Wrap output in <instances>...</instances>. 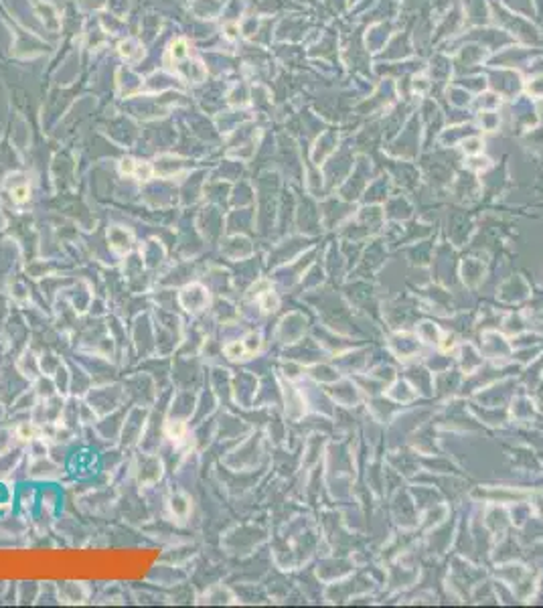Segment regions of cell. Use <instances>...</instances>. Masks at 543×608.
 I'll list each match as a JSON object with an SVG mask.
<instances>
[{
  "instance_id": "6da1fadb",
  "label": "cell",
  "mask_w": 543,
  "mask_h": 608,
  "mask_svg": "<svg viewBox=\"0 0 543 608\" xmlns=\"http://www.w3.org/2000/svg\"><path fill=\"white\" fill-rule=\"evenodd\" d=\"M189 57H191L189 43H187L185 39H179V41H175V43L170 45V49H168L164 61H166V65H168V67L175 71V73L183 75V77L189 79V81L199 83V81L205 79L207 69L203 67L201 61H195V63L189 65Z\"/></svg>"
},
{
  "instance_id": "7a4b0ae2",
  "label": "cell",
  "mask_w": 543,
  "mask_h": 608,
  "mask_svg": "<svg viewBox=\"0 0 543 608\" xmlns=\"http://www.w3.org/2000/svg\"><path fill=\"white\" fill-rule=\"evenodd\" d=\"M181 304L189 312H199L207 306V290L199 284H191L181 294Z\"/></svg>"
},
{
  "instance_id": "3957f363",
  "label": "cell",
  "mask_w": 543,
  "mask_h": 608,
  "mask_svg": "<svg viewBox=\"0 0 543 608\" xmlns=\"http://www.w3.org/2000/svg\"><path fill=\"white\" fill-rule=\"evenodd\" d=\"M107 240H110L112 248L118 253H128L130 248H132V235H130L126 229H122V227L110 229V233H107Z\"/></svg>"
},
{
  "instance_id": "277c9868",
  "label": "cell",
  "mask_w": 543,
  "mask_h": 608,
  "mask_svg": "<svg viewBox=\"0 0 543 608\" xmlns=\"http://www.w3.org/2000/svg\"><path fill=\"white\" fill-rule=\"evenodd\" d=\"M187 434V424L183 420H168L164 424V436L170 440H183Z\"/></svg>"
},
{
  "instance_id": "5b68a950",
  "label": "cell",
  "mask_w": 543,
  "mask_h": 608,
  "mask_svg": "<svg viewBox=\"0 0 543 608\" xmlns=\"http://www.w3.org/2000/svg\"><path fill=\"white\" fill-rule=\"evenodd\" d=\"M170 509H172V513H175L177 517H187V513H189V509H191V503H189L187 497L175 495V497L170 499Z\"/></svg>"
},
{
  "instance_id": "8992f818",
  "label": "cell",
  "mask_w": 543,
  "mask_h": 608,
  "mask_svg": "<svg viewBox=\"0 0 543 608\" xmlns=\"http://www.w3.org/2000/svg\"><path fill=\"white\" fill-rule=\"evenodd\" d=\"M152 175H154V168H152V164H148V162H136L134 175H132L134 179H138V181H150Z\"/></svg>"
},
{
  "instance_id": "52a82bcc",
  "label": "cell",
  "mask_w": 543,
  "mask_h": 608,
  "mask_svg": "<svg viewBox=\"0 0 543 608\" xmlns=\"http://www.w3.org/2000/svg\"><path fill=\"white\" fill-rule=\"evenodd\" d=\"M16 436L20 438V440H35L37 436H39V430L33 426V424H20L18 428H16Z\"/></svg>"
},
{
  "instance_id": "ba28073f",
  "label": "cell",
  "mask_w": 543,
  "mask_h": 608,
  "mask_svg": "<svg viewBox=\"0 0 543 608\" xmlns=\"http://www.w3.org/2000/svg\"><path fill=\"white\" fill-rule=\"evenodd\" d=\"M244 353H247L244 343H229V345H225V355L229 359H240V357H244Z\"/></svg>"
},
{
  "instance_id": "9c48e42d",
  "label": "cell",
  "mask_w": 543,
  "mask_h": 608,
  "mask_svg": "<svg viewBox=\"0 0 543 608\" xmlns=\"http://www.w3.org/2000/svg\"><path fill=\"white\" fill-rule=\"evenodd\" d=\"M29 195H31L29 185H18V187H12V199H14L16 203H25V201H29Z\"/></svg>"
},
{
  "instance_id": "30bf717a",
  "label": "cell",
  "mask_w": 543,
  "mask_h": 608,
  "mask_svg": "<svg viewBox=\"0 0 543 608\" xmlns=\"http://www.w3.org/2000/svg\"><path fill=\"white\" fill-rule=\"evenodd\" d=\"M134 168H136V160L134 158H124L120 162V172H122V175H126V177H132Z\"/></svg>"
},
{
  "instance_id": "8fae6325",
  "label": "cell",
  "mask_w": 543,
  "mask_h": 608,
  "mask_svg": "<svg viewBox=\"0 0 543 608\" xmlns=\"http://www.w3.org/2000/svg\"><path fill=\"white\" fill-rule=\"evenodd\" d=\"M244 347H246V351L247 353H253L257 347H259V337H255V335H249L247 337V341L244 343Z\"/></svg>"
}]
</instances>
